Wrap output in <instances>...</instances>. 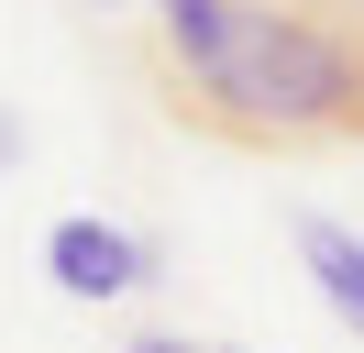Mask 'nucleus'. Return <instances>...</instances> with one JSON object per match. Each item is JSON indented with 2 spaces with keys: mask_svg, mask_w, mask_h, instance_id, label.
<instances>
[{
  "mask_svg": "<svg viewBox=\"0 0 364 353\" xmlns=\"http://www.w3.org/2000/svg\"><path fill=\"white\" fill-rule=\"evenodd\" d=\"M122 353H199V342H188V331H133Z\"/></svg>",
  "mask_w": 364,
  "mask_h": 353,
  "instance_id": "nucleus-5",
  "label": "nucleus"
},
{
  "mask_svg": "<svg viewBox=\"0 0 364 353\" xmlns=\"http://www.w3.org/2000/svg\"><path fill=\"white\" fill-rule=\"evenodd\" d=\"M188 110L243 144H298V132H364V22L331 11H232L221 56L188 66Z\"/></svg>",
  "mask_w": 364,
  "mask_h": 353,
  "instance_id": "nucleus-1",
  "label": "nucleus"
},
{
  "mask_svg": "<svg viewBox=\"0 0 364 353\" xmlns=\"http://www.w3.org/2000/svg\"><path fill=\"white\" fill-rule=\"evenodd\" d=\"M298 265H309V276H320V298H331V320L342 331H364V232H353V221H298Z\"/></svg>",
  "mask_w": 364,
  "mask_h": 353,
  "instance_id": "nucleus-3",
  "label": "nucleus"
},
{
  "mask_svg": "<svg viewBox=\"0 0 364 353\" xmlns=\"http://www.w3.org/2000/svg\"><path fill=\"white\" fill-rule=\"evenodd\" d=\"M45 276H55V298L100 309V298H133V287H155V243H144L133 221L67 210V221L45 232Z\"/></svg>",
  "mask_w": 364,
  "mask_h": 353,
  "instance_id": "nucleus-2",
  "label": "nucleus"
},
{
  "mask_svg": "<svg viewBox=\"0 0 364 353\" xmlns=\"http://www.w3.org/2000/svg\"><path fill=\"white\" fill-rule=\"evenodd\" d=\"M23 154H33V132L11 122V110H0V166H23Z\"/></svg>",
  "mask_w": 364,
  "mask_h": 353,
  "instance_id": "nucleus-6",
  "label": "nucleus"
},
{
  "mask_svg": "<svg viewBox=\"0 0 364 353\" xmlns=\"http://www.w3.org/2000/svg\"><path fill=\"white\" fill-rule=\"evenodd\" d=\"M155 33H166V56H177V78H188V66H210V56H221L232 0H155Z\"/></svg>",
  "mask_w": 364,
  "mask_h": 353,
  "instance_id": "nucleus-4",
  "label": "nucleus"
}]
</instances>
